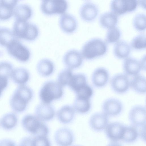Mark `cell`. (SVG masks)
Instances as JSON below:
<instances>
[{
  "instance_id": "6da1fadb",
  "label": "cell",
  "mask_w": 146,
  "mask_h": 146,
  "mask_svg": "<svg viewBox=\"0 0 146 146\" xmlns=\"http://www.w3.org/2000/svg\"><path fill=\"white\" fill-rule=\"evenodd\" d=\"M33 96V91L25 85H20L15 90L10 99L11 108L17 112L23 111Z\"/></svg>"
},
{
  "instance_id": "7a4b0ae2",
  "label": "cell",
  "mask_w": 146,
  "mask_h": 146,
  "mask_svg": "<svg viewBox=\"0 0 146 146\" xmlns=\"http://www.w3.org/2000/svg\"><path fill=\"white\" fill-rule=\"evenodd\" d=\"M13 32L16 38L29 41L35 40L39 33L38 28L35 24L18 20L14 23Z\"/></svg>"
},
{
  "instance_id": "3957f363",
  "label": "cell",
  "mask_w": 146,
  "mask_h": 146,
  "mask_svg": "<svg viewBox=\"0 0 146 146\" xmlns=\"http://www.w3.org/2000/svg\"><path fill=\"white\" fill-rule=\"evenodd\" d=\"M107 48V44L104 40L99 38H94L84 44L81 53L83 58L91 60L104 54Z\"/></svg>"
},
{
  "instance_id": "277c9868",
  "label": "cell",
  "mask_w": 146,
  "mask_h": 146,
  "mask_svg": "<svg viewBox=\"0 0 146 146\" xmlns=\"http://www.w3.org/2000/svg\"><path fill=\"white\" fill-rule=\"evenodd\" d=\"M22 125L25 130L34 136H47L49 133L47 125L35 115H26L22 119Z\"/></svg>"
},
{
  "instance_id": "5b68a950",
  "label": "cell",
  "mask_w": 146,
  "mask_h": 146,
  "mask_svg": "<svg viewBox=\"0 0 146 146\" xmlns=\"http://www.w3.org/2000/svg\"><path fill=\"white\" fill-rule=\"evenodd\" d=\"M63 94L62 87L57 82H46L39 92V96L42 103L49 104L54 100L60 98Z\"/></svg>"
},
{
  "instance_id": "8992f818",
  "label": "cell",
  "mask_w": 146,
  "mask_h": 146,
  "mask_svg": "<svg viewBox=\"0 0 146 146\" xmlns=\"http://www.w3.org/2000/svg\"><path fill=\"white\" fill-rule=\"evenodd\" d=\"M68 7V3L65 0H43L40 9L43 14L47 15H62L66 13Z\"/></svg>"
},
{
  "instance_id": "52a82bcc",
  "label": "cell",
  "mask_w": 146,
  "mask_h": 146,
  "mask_svg": "<svg viewBox=\"0 0 146 146\" xmlns=\"http://www.w3.org/2000/svg\"><path fill=\"white\" fill-rule=\"evenodd\" d=\"M6 47L9 54L20 61L26 62L30 58L31 52L17 38L12 41Z\"/></svg>"
},
{
  "instance_id": "ba28073f",
  "label": "cell",
  "mask_w": 146,
  "mask_h": 146,
  "mask_svg": "<svg viewBox=\"0 0 146 146\" xmlns=\"http://www.w3.org/2000/svg\"><path fill=\"white\" fill-rule=\"evenodd\" d=\"M138 2L135 0H113L110 5L112 12L116 15H120L134 10Z\"/></svg>"
},
{
  "instance_id": "9c48e42d",
  "label": "cell",
  "mask_w": 146,
  "mask_h": 146,
  "mask_svg": "<svg viewBox=\"0 0 146 146\" xmlns=\"http://www.w3.org/2000/svg\"><path fill=\"white\" fill-rule=\"evenodd\" d=\"M129 119L132 125L138 128L146 125V111L145 108L137 105L130 110L129 113Z\"/></svg>"
},
{
  "instance_id": "30bf717a",
  "label": "cell",
  "mask_w": 146,
  "mask_h": 146,
  "mask_svg": "<svg viewBox=\"0 0 146 146\" xmlns=\"http://www.w3.org/2000/svg\"><path fill=\"white\" fill-rule=\"evenodd\" d=\"M125 126L118 122L109 123L105 129L107 137L112 142H117L122 140Z\"/></svg>"
},
{
  "instance_id": "8fae6325",
  "label": "cell",
  "mask_w": 146,
  "mask_h": 146,
  "mask_svg": "<svg viewBox=\"0 0 146 146\" xmlns=\"http://www.w3.org/2000/svg\"><path fill=\"white\" fill-rule=\"evenodd\" d=\"M110 84L112 90L116 93L123 94L126 92L130 87V80L125 74L120 73L111 78Z\"/></svg>"
},
{
  "instance_id": "7c38bea8",
  "label": "cell",
  "mask_w": 146,
  "mask_h": 146,
  "mask_svg": "<svg viewBox=\"0 0 146 146\" xmlns=\"http://www.w3.org/2000/svg\"><path fill=\"white\" fill-rule=\"evenodd\" d=\"M83 58L81 52L75 49H72L65 53L63 60L68 68L72 69L80 67L82 64Z\"/></svg>"
},
{
  "instance_id": "4fadbf2b",
  "label": "cell",
  "mask_w": 146,
  "mask_h": 146,
  "mask_svg": "<svg viewBox=\"0 0 146 146\" xmlns=\"http://www.w3.org/2000/svg\"><path fill=\"white\" fill-rule=\"evenodd\" d=\"M123 104L119 100L110 98L105 101L102 105L103 113L108 116H115L121 112Z\"/></svg>"
},
{
  "instance_id": "5bb4252c",
  "label": "cell",
  "mask_w": 146,
  "mask_h": 146,
  "mask_svg": "<svg viewBox=\"0 0 146 146\" xmlns=\"http://www.w3.org/2000/svg\"><path fill=\"white\" fill-rule=\"evenodd\" d=\"M55 141L58 146H70L74 141V136L72 131L66 127L57 130L54 135Z\"/></svg>"
},
{
  "instance_id": "9a60e30c",
  "label": "cell",
  "mask_w": 146,
  "mask_h": 146,
  "mask_svg": "<svg viewBox=\"0 0 146 146\" xmlns=\"http://www.w3.org/2000/svg\"><path fill=\"white\" fill-rule=\"evenodd\" d=\"M59 24L61 30L64 32L68 34L75 32L78 26L77 21L74 17L66 13L61 15Z\"/></svg>"
},
{
  "instance_id": "2e32d148",
  "label": "cell",
  "mask_w": 146,
  "mask_h": 146,
  "mask_svg": "<svg viewBox=\"0 0 146 146\" xmlns=\"http://www.w3.org/2000/svg\"><path fill=\"white\" fill-rule=\"evenodd\" d=\"M98 11V8L96 4L87 2L84 3L81 6L79 10V14L83 20L90 21L95 19Z\"/></svg>"
},
{
  "instance_id": "e0dca14e",
  "label": "cell",
  "mask_w": 146,
  "mask_h": 146,
  "mask_svg": "<svg viewBox=\"0 0 146 146\" xmlns=\"http://www.w3.org/2000/svg\"><path fill=\"white\" fill-rule=\"evenodd\" d=\"M108 116L103 113H96L90 117L89 125L93 130L100 131L105 129L109 123Z\"/></svg>"
},
{
  "instance_id": "ac0fdd59",
  "label": "cell",
  "mask_w": 146,
  "mask_h": 146,
  "mask_svg": "<svg viewBox=\"0 0 146 146\" xmlns=\"http://www.w3.org/2000/svg\"><path fill=\"white\" fill-rule=\"evenodd\" d=\"M36 116L42 121L51 120L55 115L53 107L49 104L42 103L38 105L35 109Z\"/></svg>"
},
{
  "instance_id": "d6986e66",
  "label": "cell",
  "mask_w": 146,
  "mask_h": 146,
  "mask_svg": "<svg viewBox=\"0 0 146 146\" xmlns=\"http://www.w3.org/2000/svg\"><path fill=\"white\" fill-rule=\"evenodd\" d=\"M109 78L108 71L104 68L100 67L96 68L93 72L92 76V82L95 87L101 88L106 84Z\"/></svg>"
},
{
  "instance_id": "ffe728a7",
  "label": "cell",
  "mask_w": 146,
  "mask_h": 146,
  "mask_svg": "<svg viewBox=\"0 0 146 146\" xmlns=\"http://www.w3.org/2000/svg\"><path fill=\"white\" fill-rule=\"evenodd\" d=\"M123 67L126 75L133 76L139 74L142 69L140 61L131 57L125 59Z\"/></svg>"
},
{
  "instance_id": "44dd1931",
  "label": "cell",
  "mask_w": 146,
  "mask_h": 146,
  "mask_svg": "<svg viewBox=\"0 0 146 146\" xmlns=\"http://www.w3.org/2000/svg\"><path fill=\"white\" fill-rule=\"evenodd\" d=\"M17 2V0H0V20H7L12 16Z\"/></svg>"
},
{
  "instance_id": "7402d4cb",
  "label": "cell",
  "mask_w": 146,
  "mask_h": 146,
  "mask_svg": "<svg viewBox=\"0 0 146 146\" xmlns=\"http://www.w3.org/2000/svg\"><path fill=\"white\" fill-rule=\"evenodd\" d=\"M13 14L16 20L27 21L31 17L33 11L29 5L21 4L16 6L14 10Z\"/></svg>"
},
{
  "instance_id": "603a6c76",
  "label": "cell",
  "mask_w": 146,
  "mask_h": 146,
  "mask_svg": "<svg viewBox=\"0 0 146 146\" xmlns=\"http://www.w3.org/2000/svg\"><path fill=\"white\" fill-rule=\"evenodd\" d=\"M75 113V110L73 107L69 105H66L62 106L58 111L57 117L61 123L67 124L73 120Z\"/></svg>"
},
{
  "instance_id": "cb8c5ba5",
  "label": "cell",
  "mask_w": 146,
  "mask_h": 146,
  "mask_svg": "<svg viewBox=\"0 0 146 146\" xmlns=\"http://www.w3.org/2000/svg\"><path fill=\"white\" fill-rule=\"evenodd\" d=\"M118 17L112 12H107L102 14L99 18V22L103 27L110 29L115 27L117 23Z\"/></svg>"
},
{
  "instance_id": "d4e9b609",
  "label": "cell",
  "mask_w": 146,
  "mask_h": 146,
  "mask_svg": "<svg viewBox=\"0 0 146 146\" xmlns=\"http://www.w3.org/2000/svg\"><path fill=\"white\" fill-rule=\"evenodd\" d=\"M130 87L137 93H145L146 91L145 78L139 74L133 76L130 81Z\"/></svg>"
},
{
  "instance_id": "484cf974",
  "label": "cell",
  "mask_w": 146,
  "mask_h": 146,
  "mask_svg": "<svg viewBox=\"0 0 146 146\" xmlns=\"http://www.w3.org/2000/svg\"><path fill=\"white\" fill-rule=\"evenodd\" d=\"M38 72L43 76H48L53 72L54 66L53 62L50 60L44 58L40 60L36 66Z\"/></svg>"
},
{
  "instance_id": "4316f807",
  "label": "cell",
  "mask_w": 146,
  "mask_h": 146,
  "mask_svg": "<svg viewBox=\"0 0 146 146\" xmlns=\"http://www.w3.org/2000/svg\"><path fill=\"white\" fill-rule=\"evenodd\" d=\"M29 74L25 68H19L13 70L11 77L15 83L20 85H24L29 80Z\"/></svg>"
},
{
  "instance_id": "83f0119b",
  "label": "cell",
  "mask_w": 146,
  "mask_h": 146,
  "mask_svg": "<svg viewBox=\"0 0 146 146\" xmlns=\"http://www.w3.org/2000/svg\"><path fill=\"white\" fill-rule=\"evenodd\" d=\"M131 48L126 42L121 40L115 44L113 52L115 56L119 58H126L130 54Z\"/></svg>"
},
{
  "instance_id": "f1b7e54d",
  "label": "cell",
  "mask_w": 146,
  "mask_h": 146,
  "mask_svg": "<svg viewBox=\"0 0 146 146\" xmlns=\"http://www.w3.org/2000/svg\"><path fill=\"white\" fill-rule=\"evenodd\" d=\"M18 118L14 113H10L4 115L0 120V125L4 129L9 130L14 129L17 125Z\"/></svg>"
},
{
  "instance_id": "f546056e",
  "label": "cell",
  "mask_w": 146,
  "mask_h": 146,
  "mask_svg": "<svg viewBox=\"0 0 146 146\" xmlns=\"http://www.w3.org/2000/svg\"><path fill=\"white\" fill-rule=\"evenodd\" d=\"M86 84V76L84 74L78 73L73 75L68 86L72 90L76 92Z\"/></svg>"
},
{
  "instance_id": "4dcf8cb0",
  "label": "cell",
  "mask_w": 146,
  "mask_h": 146,
  "mask_svg": "<svg viewBox=\"0 0 146 146\" xmlns=\"http://www.w3.org/2000/svg\"><path fill=\"white\" fill-rule=\"evenodd\" d=\"M91 104L90 99L76 97L74 104V108L78 112L83 114L90 110Z\"/></svg>"
},
{
  "instance_id": "1f68e13d",
  "label": "cell",
  "mask_w": 146,
  "mask_h": 146,
  "mask_svg": "<svg viewBox=\"0 0 146 146\" xmlns=\"http://www.w3.org/2000/svg\"><path fill=\"white\" fill-rule=\"evenodd\" d=\"M16 38L13 32L9 29L0 27V45L7 47Z\"/></svg>"
},
{
  "instance_id": "d6a6232c",
  "label": "cell",
  "mask_w": 146,
  "mask_h": 146,
  "mask_svg": "<svg viewBox=\"0 0 146 146\" xmlns=\"http://www.w3.org/2000/svg\"><path fill=\"white\" fill-rule=\"evenodd\" d=\"M139 135V132L137 128L131 126H125L124 132L122 140L127 143L135 141Z\"/></svg>"
},
{
  "instance_id": "836d02e7",
  "label": "cell",
  "mask_w": 146,
  "mask_h": 146,
  "mask_svg": "<svg viewBox=\"0 0 146 146\" xmlns=\"http://www.w3.org/2000/svg\"><path fill=\"white\" fill-rule=\"evenodd\" d=\"M73 75L72 69L68 68L65 69L59 74L57 82L62 87L68 86Z\"/></svg>"
},
{
  "instance_id": "e575fe53",
  "label": "cell",
  "mask_w": 146,
  "mask_h": 146,
  "mask_svg": "<svg viewBox=\"0 0 146 146\" xmlns=\"http://www.w3.org/2000/svg\"><path fill=\"white\" fill-rule=\"evenodd\" d=\"M146 15L145 14H137L133 19V26L137 30L144 31L146 28Z\"/></svg>"
},
{
  "instance_id": "d590c367",
  "label": "cell",
  "mask_w": 146,
  "mask_h": 146,
  "mask_svg": "<svg viewBox=\"0 0 146 146\" xmlns=\"http://www.w3.org/2000/svg\"><path fill=\"white\" fill-rule=\"evenodd\" d=\"M121 35L120 30L115 27L109 29L106 33V40L109 43H112L117 41Z\"/></svg>"
},
{
  "instance_id": "8d00e7d4",
  "label": "cell",
  "mask_w": 146,
  "mask_h": 146,
  "mask_svg": "<svg viewBox=\"0 0 146 146\" xmlns=\"http://www.w3.org/2000/svg\"><path fill=\"white\" fill-rule=\"evenodd\" d=\"M131 43L132 47L135 49H141L145 48V35L140 34L137 35L132 39Z\"/></svg>"
},
{
  "instance_id": "74e56055",
  "label": "cell",
  "mask_w": 146,
  "mask_h": 146,
  "mask_svg": "<svg viewBox=\"0 0 146 146\" xmlns=\"http://www.w3.org/2000/svg\"><path fill=\"white\" fill-rule=\"evenodd\" d=\"M12 65L6 61L0 62V76L7 78L11 76L13 71Z\"/></svg>"
},
{
  "instance_id": "f35d334b",
  "label": "cell",
  "mask_w": 146,
  "mask_h": 146,
  "mask_svg": "<svg viewBox=\"0 0 146 146\" xmlns=\"http://www.w3.org/2000/svg\"><path fill=\"white\" fill-rule=\"evenodd\" d=\"M76 97L90 99L93 94L92 88L87 84L76 92Z\"/></svg>"
},
{
  "instance_id": "ab89813d",
  "label": "cell",
  "mask_w": 146,
  "mask_h": 146,
  "mask_svg": "<svg viewBox=\"0 0 146 146\" xmlns=\"http://www.w3.org/2000/svg\"><path fill=\"white\" fill-rule=\"evenodd\" d=\"M33 146H51V144L47 136H34Z\"/></svg>"
},
{
  "instance_id": "60d3db41",
  "label": "cell",
  "mask_w": 146,
  "mask_h": 146,
  "mask_svg": "<svg viewBox=\"0 0 146 146\" xmlns=\"http://www.w3.org/2000/svg\"><path fill=\"white\" fill-rule=\"evenodd\" d=\"M19 146H33V137H24L20 141Z\"/></svg>"
},
{
  "instance_id": "b9f144b4",
  "label": "cell",
  "mask_w": 146,
  "mask_h": 146,
  "mask_svg": "<svg viewBox=\"0 0 146 146\" xmlns=\"http://www.w3.org/2000/svg\"><path fill=\"white\" fill-rule=\"evenodd\" d=\"M8 79L0 76V96L8 84Z\"/></svg>"
},
{
  "instance_id": "7bdbcfd3",
  "label": "cell",
  "mask_w": 146,
  "mask_h": 146,
  "mask_svg": "<svg viewBox=\"0 0 146 146\" xmlns=\"http://www.w3.org/2000/svg\"><path fill=\"white\" fill-rule=\"evenodd\" d=\"M0 146H17L13 141L9 139H4L0 140Z\"/></svg>"
},
{
  "instance_id": "ee69618b",
  "label": "cell",
  "mask_w": 146,
  "mask_h": 146,
  "mask_svg": "<svg viewBox=\"0 0 146 146\" xmlns=\"http://www.w3.org/2000/svg\"><path fill=\"white\" fill-rule=\"evenodd\" d=\"M141 129L139 133V135L141 138L145 141L146 125L141 127Z\"/></svg>"
},
{
  "instance_id": "f6af8a7d",
  "label": "cell",
  "mask_w": 146,
  "mask_h": 146,
  "mask_svg": "<svg viewBox=\"0 0 146 146\" xmlns=\"http://www.w3.org/2000/svg\"><path fill=\"white\" fill-rule=\"evenodd\" d=\"M142 69L145 70V57L143 58L140 61Z\"/></svg>"
},
{
  "instance_id": "bcb514c9",
  "label": "cell",
  "mask_w": 146,
  "mask_h": 146,
  "mask_svg": "<svg viewBox=\"0 0 146 146\" xmlns=\"http://www.w3.org/2000/svg\"><path fill=\"white\" fill-rule=\"evenodd\" d=\"M107 146H122V145L117 142H112L108 144Z\"/></svg>"
},
{
  "instance_id": "7dc6e473",
  "label": "cell",
  "mask_w": 146,
  "mask_h": 146,
  "mask_svg": "<svg viewBox=\"0 0 146 146\" xmlns=\"http://www.w3.org/2000/svg\"><path fill=\"white\" fill-rule=\"evenodd\" d=\"M79 146V145H76V146Z\"/></svg>"
}]
</instances>
